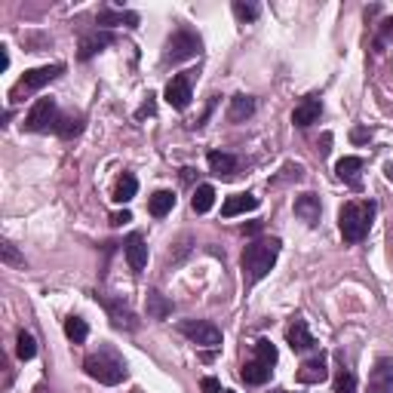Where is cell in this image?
Here are the masks:
<instances>
[{"label":"cell","instance_id":"obj_13","mask_svg":"<svg viewBox=\"0 0 393 393\" xmlns=\"http://www.w3.org/2000/svg\"><path fill=\"white\" fill-rule=\"evenodd\" d=\"M111 43H114V34H111V31H102V28L89 31V34L80 37V58L89 62L96 52H102L104 47H111Z\"/></svg>","mask_w":393,"mask_h":393},{"label":"cell","instance_id":"obj_36","mask_svg":"<svg viewBox=\"0 0 393 393\" xmlns=\"http://www.w3.org/2000/svg\"><path fill=\"white\" fill-rule=\"evenodd\" d=\"M129 221H133V212H129V209L111 215V225H114V227H123V225H129Z\"/></svg>","mask_w":393,"mask_h":393},{"label":"cell","instance_id":"obj_38","mask_svg":"<svg viewBox=\"0 0 393 393\" xmlns=\"http://www.w3.org/2000/svg\"><path fill=\"white\" fill-rule=\"evenodd\" d=\"M369 129H363V126H357V129H353V133H350V139L353 142H357V145H359V142H369Z\"/></svg>","mask_w":393,"mask_h":393},{"label":"cell","instance_id":"obj_37","mask_svg":"<svg viewBox=\"0 0 393 393\" xmlns=\"http://www.w3.org/2000/svg\"><path fill=\"white\" fill-rule=\"evenodd\" d=\"M200 390H203V393H221V381H218V378H203V381H200Z\"/></svg>","mask_w":393,"mask_h":393},{"label":"cell","instance_id":"obj_8","mask_svg":"<svg viewBox=\"0 0 393 393\" xmlns=\"http://www.w3.org/2000/svg\"><path fill=\"white\" fill-rule=\"evenodd\" d=\"M166 102L172 104L175 111H185L188 104H191V71H181V74H175L172 80L166 83Z\"/></svg>","mask_w":393,"mask_h":393},{"label":"cell","instance_id":"obj_30","mask_svg":"<svg viewBox=\"0 0 393 393\" xmlns=\"http://www.w3.org/2000/svg\"><path fill=\"white\" fill-rule=\"evenodd\" d=\"M255 359H258V363H265V366H277V347H273L271 341H267V338H261L258 344H255Z\"/></svg>","mask_w":393,"mask_h":393},{"label":"cell","instance_id":"obj_43","mask_svg":"<svg viewBox=\"0 0 393 393\" xmlns=\"http://www.w3.org/2000/svg\"><path fill=\"white\" fill-rule=\"evenodd\" d=\"M225 393H234V390H225Z\"/></svg>","mask_w":393,"mask_h":393},{"label":"cell","instance_id":"obj_28","mask_svg":"<svg viewBox=\"0 0 393 393\" xmlns=\"http://www.w3.org/2000/svg\"><path fill=\"white\" fill-rule=\"evenodd\" d=\"M169 313H172V304H169L160 292H148V317L163 319V317H169Z\"/></svg>","mask_w":393,"mask_h":393},{"label":"cell","instance_id":"obj_3","mask_svg":"<svg viewBox=\"0 0 393 393\" xmlns=\"http://www.w3.org/2000/svg\"><path fill=\"white\" fill-rule=\"evenodd\" d=\"M83 369H87V375L93 378V381L104 384V388H117V384H123L129 378L126 363H123V359H117L114 353H108V350L89 353V357L83 359Z\"/></svg>","mask_w":393,"mask_h":393},{"label":"cell","instance_id":"obj_15","mask_svg":"<svg viewBox=\"0 0 393 393\" xmlns=\"http://www.w3.org/2000/svg\"><path fill=\"white\" fill-rule=\"evenodd\" d=\"M286 341H289V347L295 353H304V350H311V347H317V341H313V335H311V329H307L304 319H295L289 329H286Z\"/></svg>","mask_w":393,"mask_h":393},{"label":"cell","instance_id":"obj_16","mask_svg":"<svg viewBox=\"0 0 393 393\" xmlns=\"http://www.w3.org/2000/svg\"><path fill=\"white\" fill-rule=\"evenodd\" d=\"M126 261L135 273H142L148 267V246H145V240H142V234H133V237L126 240Z\"/></svg>","mask_w":393,"mask_h":393},{"label":"cell","instance_id":"obj_1","mask_svg":"<svg viewBox=\"0 0 393 393\" xmlns=\"http://www.w3.org/2000/svg\"><path fill=\"white\" fill-rule=\"evenodd\" d=\"M280 240L271 237V240H255V243H249L243 249V255H240V267H243V280L249 286L261 283V280L271 273V267L277 265V255H280Z\"/></svg>","mask_w":393,"mask_h":393},{"label":"cell","instance_id":"obj_40","mask_svg":"<svg viewBox=\"0 0 393 393\" xmlns=\"http://www.w3.org/2000/svg\"><path fill=\"white\" fill-rule=\"evenodd\" d=\"M384 34H393V19H388V22H384Z\"/></svg>","mask_w":393,"mask_h":393},{"label":"cell","instance_id":"obj_26","mask_svg":"<svg viewBox=\"0 0 393 393\" xmlns=\"http://www.w3.org/2000/svg\"><path fill=\"white\" fill-rule=\"evenodd\" d=\"M65 335H68L74 344H83V341L89 338V326H87V319H80V317H68V319H65Z\"/></svg>","mask_w":393,"mask_h":393},{"label":"cell","instance_id":"obj_7","mask_svg":"<svg viewBox=\"0 0 393 393\" xmlns=\"http://www.w3.org/2000/svg\"><path fill=\"white\" fill-rule=\"evenodd\" d=\"M56 120H58L56 98H37L34 108L25 117V129L28 133H47V129H56Z\"/></svg>","mask_w":393,"mask_h":393},{"label":"cell","instance_id":"obj_10","mask_svg":"<svg viewBox=\"0 0 393 393\" xmlns=\"http://www.w3.org/2000/svg\"><path fill=\"white\" fill-rule=\"evenodd\" d=\"M295 215H298L304 225H319V215H323V203L317 194H301L295 196Z\"/></svg>","mask_w":393,"mask_h":393},{"label":"cell","instance_id":"obj_14","mask_svg":"<svg viewBox=\"0 0 393 393\" xmlns=\"http://www.w3.org/2000/svg\"><path fill=\"white\" fill-rule=\"evenodd\" d=\"M326 378H329V366H326V357H323V353L301 363V369H298V381H301V384H323Z\"/></svg>","mask_w":393,"mask_h":393},{"label":"cell","instance_id":"obj_27","mask_svg":"<svg viewBox=\"0 0 393 393\" xmlns=\"http://www.w3.org/2000/svg\"><path fill=\"white\" fill-rule=\"evenodd\" d=\"M212 203H215V188L212 185H200L194 191V200H191V206H194V212H209L212 209Z\"/></svg>","mask_w":393,"mask_h":393},{"label":"cell","instance_id":"obj_25","mask_svg":"<svg viewBox=\"0 0 393 393\" xmlns=\"http://www.w3.org/2000/svg\"><path fill=\"white\" fill-rule=\"evenodd\" d=\"M135 191H139V179L133 172H123L114 188V203H129L135 196Z\"/></svg>","mask_w":393,"mask_h":393},{"label":"cell","instance_id":"obj_5","mask_svg":"<svg viewBox=\"0 0 393 393\" xmlns=\"http://www.w3.org/2000/svg\"><path fill=\"white\" fill-rule=\"evenodd\" d=\"M65 71V65H43V68H34V71H25V77L16 83V87L10 89V102H22L25 96L37 93V89H43L47 83H52L58 74Z\"/></svg>","mask_w":393,"mask_h":393},{"label":"cell","instance_id":"obj_21","mask_svg":"<svg viewBox=\"0 0 393 393\" xmlns=\"http://www.w3.org/2000/svg\"><path fill=\"white\" fill-rule=\"evenodd\" d=\"M172 206H175V194L172 191H157V194H150V200H148V212L154 215V218L169 215L172 212Z\"/></svg>","mask_w":393,"mask_h":393},{"label":"cell","instance_id":"obj_34","mask_svg":"<svg viewBox=\"0 0 393 393\" xmlns=\"http://www.w3.org/2000/svg\"><path fill=\"white\" fill-rule=\"evenodd\" d=\"M0 255H3V261H6V265L25 267V258H22V255L16 252V246H12V243H3V246H0Z\"/></svg>","mask_w":393,"mask_h":393},{"label":"cell","instance_id":"obj_29","mask_svg":"<svg viewBox=\"0 0 393 393\" xmlns=\"http://www.w3.org/2000/svg\"><path fill=\"white\" fill-rule=\"evenodd\" d=\"M16 357L22 359V363H28V359L37 357V341H34V335H28V332H19V338H16Z\"/></svg>","mask_w":393,"mask_h":393},{"label":"cell","instance_id":"obj_12","mask_svg":"<svg viewBox=\"0 0 393 393\" xmlns=\"http://www.w3.org/2000/svg\"><path fill=\"white\" fill-rule=\"evenodd\" d=\"M319 114H323V102H319V96H307L304 102L292 111V123L295 126H301V129H307L311 123L319 120Z\"/></svg>","mask_w":393,"mask_h":393},{"label":"cell","instance_id":"obj_24","mask_svg":"<svg viewBox=\"0 0 393 393\" xmlns=\"http://www.w3.org/2000/svg\"><path fill=\"white\" fill-rule=\"evenodd\" d=\"M271 366H265V363H258V359H252V363H246L243 369H240V378H243L246 384H265L267 378H271Z\"/></svg>","mask_w":393,"mask_h":393},{"label":"cell","instance_id":"obj_2","mask_svg":"<svg viewBox=\"0 0 393 393\" xmlns=\"http://www.w3.org/2000/svg\"><path fill=\"white\" fill-rule=\"evenodd\" d=\"M375 203L366 200H350L341 206V212H338V227H341V237L344 243H359V240H366V234H369L372 227V218H375Z\"/></svg>","mask_w":393,"mask_h":393},{"label":"cell","instance_id":"obj_9","mask_svg":"<svg viewBox=\"0 0 393 393\" xmlns=\"http://www.w3.org/2000/svg\"><path fill=\"white\" fill-rule=\"evenodd\" d=\"M369 393H393V357L375 359L369 375Z\"/></svg>","mask_w":393,"mask_h":393},{"label":"cell","instance_id":"obj_17","mask_svg":"<svg viewBox=\"0 0 393 393\" xmlns=\"http://www.w3.org/2000/svg\"><path fill=\"white\" fill-rule=\"evenodd\" d=\"M252 209H258V196H255V194H234V196H227V200H225L221 215H225V218H234V215L252 212Z\"/></svg>","mask_w":393,"mask_h":393},{"label":"cell","instance_id":"obj_42","mask_svg":"<svg viewBox=\"0 0 393 393\" xmlns=\"http://www.w3.org/2000/svg\"><path fill=\"white\" fill-rule=\"evenodd\" d=\"M271 393H289V390H283V388H277V390H271Z\"/></svg>","mask_w":393,"mask_h":393},{"label":"cell","instance_id":"obj_31","mask_svg":"<svg viewBox=\"0 0 393 393\" xmlns=\"http://www.w3.org/2000/svg\"><path fill=\"white\" fill-rule=\"evenodd\" d=\"M335 393H357V375L344 366L335 372Z\"/></svg>","mask_w":393,"mask_h":393},{"label":"cell","instance_id":"obj_39","mask_svg":"<svg viewBox=\"0 0 393 393\" xmlns=\"http://www.w3.org/2000/svg\"><path fill=\"white\" fill-rule=\"evenodd\" d=\"M329 145H332V135L326 133V135H323V148H319V154H323V157H326V154H329V150H332Z\"/></svg>","mask_w":393,"mask_h":393},{"label":"cell","instance_id":"obj_23","mask_svg":"<svg viewBox=\"0 0 393 393\" xmlns=\"http://www.w3.org/2000/svg\"><path fill=\"white\" fill-rule=\"evenodd\" d=\"M102 304L108 307V313H111V319H114V326H126V329H135V317H133V311L129 307H123L120 301H108V298H102Z\"/></svg>","mask_w":393,"mask_h":393},{"label":"cell","instance_id":"obj_20","mask_svg":"<svg viewBox=\"0 0 393 393\" xmlns=\"http://www.w3.org/2000/svg\"><path fill=\"white\" fill-rule=\"evenodd\" d=\"M252 114H255V98L252 96L237 93L231 98V108H227V120H231V123H243Z\"/></svg>","mask_w":393,"mask_h":393},{"label":"cell","instance_id":"obj_18","mask_svg":"<svg viewBox=\"0 0 393 393\" xmlns=\"http://www.w3.org/2000/svg\"><path fill=\"white\" fill-rule=\"evenodd\" d=\"M209 169H212L215 175H218V179H231L234 172H237V157L234 154H225V150H209Z\"/></svg>","mask_w":393,"mask_h":393},{"label":"cell","instance_id":"obj_35","mask_svg":"<svg viewBox=\"0 0 393 393\" xmlns=\"http://www.w3.org/2000/svg\"><path fill=\"white\" fill-rule=\"evenodd\" d=\"M154 108H157V102H154V96H148L145 102H142V108L135 111V120H145V117L154 114Z\"/></svg>","mask_w":393,"mask_h":393},{"label":"cell","instance_id":"obj_22","mask_svg":"<svg viewBox=\"0 0 393 393\" xmlns=\"http://www.w3.org/2000/svg\"><path fill=\"white\" fill-rule=\"evenodd\" d=\"M52 133H58L62 139H74V135L83 133V117L80 114H58L56 129H52Z\"/></svg>","mask_w":393,"mask_h":393},{"label":"cell","instance_id":"obj_33","mask_svg":"<svg viewBox=\"0 0 393 393\" xmlns=\"http://www.w3.org/2000/svg\"><path fill=\"white\" fill-rule=\"evenodd\" d=\"M280 172L283 175H277V181H301L304 179V166H298V163H286Z\"/></svg>","mask_w":393,"mask_h":393},{"label":"cell","instance_id":"obj_4","mask_svg":"<svg viewBox=\"0 0 393 393\" xmlns=\"http://www.w3.org/2000/svg\"><path fill=\"white\" fill-rule=\"evenodd\" d=\"M200 49H203L200 34L191 31V28H179V31H172V34H169L166 47H163V62H169V65L188 62V58L200 56Z\"/></svg>","mask_w":393,"mask_h":393},{"label":"cell","instance_id":"obj_41","mask_svg":"<svg viewBox=\"0 0 393 393\" xmlns=\"http://www.w3.org/2000/svg\"><path fill=\"white\" fill-rule=\"evenodd\" d=\"M388 179L393 181V163H388Z\"/></svg>","mask_w":393,"mask_h":393},{"label":"cell","instance_id":"obj_6","mask_svg":"<svg viewBox=\"0 0 393 393\" xmlns=\"http://www.w3.org/2000/svg\"><path fill=\"white\" fill-rule=\"evenodd\" d=\"M179 332H181L185 338H191L194 344L209 347V350L221 347V329H218L215 323H209V319H181V323H179Z\"/></svg>","mask_w":393,"mask_h":393},{"label":"cell","instance_id":"obj_19","mask_svg":"<svg viewBox=\"0 0 393 393\" xmlns=\"http://www.w3.org/2000/svg\"><path fill=\"white\" fill-rule=\"evenodd\" d=\"M363 157H341V160L335 163V172L338 179L347 181L350 188H359V172H363Z\"/></svg>","mask_w":393,"mask_h":393},{"label":"cell","instance_id":"obj_11","mask_svg":"<svg viewBox=\"0 0 393 393\" xmlns=\"http://www.w3.org/2000/svg\"><path fill=\"white\" fill-rule=\"evenodd\" d=\"M96 25L102 31L117 28V25H126V28H139V12H129V10H102L96 16Z\"/></svg>","mask_w":393,"mask_h":393},{"label":"cell","instance_id":"obj_32","mask_svg":"<svg viewBox=\"0 0 393 393\" xmlns=\"http://www.w3.org/2000/svg\"><path fill=\"white\" fill-rule=\"evenodd\" d=\"M261 12L258 3H246V0H234V16L240 19V22H255Z\"/></svg>","mask_w":393,"mask_h":393}]
</instances>
